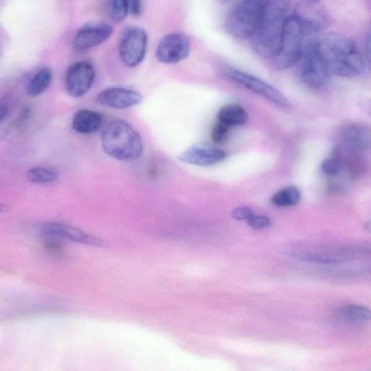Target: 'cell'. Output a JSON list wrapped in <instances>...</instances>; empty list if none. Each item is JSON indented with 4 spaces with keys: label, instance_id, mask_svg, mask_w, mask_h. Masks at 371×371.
Returning <instances> with one entry per match:
<instances>
[{
    "label": "cell",
    "instance_id": "6da1fadb",
    "mask_svg": "<svg viewBox=\"0 0 371 371\" xmlns=\"http://www.w3.org/2000/svg\"><path fill=\"white\" fill-rule=\"evenodd\" d=\"M318 43L330 74L353 78L364 72L363 56L355 42L348 38L329 32Z\"/></svg>",
    "mask_w": 371,
    "mask_h": 371
},
{
    "label": "cell",
    "instance_id": "7a4b0ae2",
    "mask_svg": "<svg viewBox=\"0 0 371 371\" xmlns=\"http://www.w3.org/2000/svg\"><path fill=\"white\" fill-rule=\"evenodd\" d=\"M288 11L286 3L266 2L260 23L250 38L253 49L261 56L272 59L277 53Z\"/></svg>",
    "mask_w": 371,
    "mask_h": 371
},
{
    "label": "cell",
    "instance_id": "3957f363",
    "mask_svg": "<svg viewBox=\"0 0 371 371\" xmlns=\"http://www.w3.org/2000/svg\"><path fill=\"white\" fill-rule=\"evenodd\" d=\"M105 153L120 161H133L141 157L144 145L140 133L126 122L114 120L101 133Z\"/></svg>",
    "mask_w": 371,
    "mask_h": 371
},
{
    "label": "cell",
    "instance_id": "277c9868",
    "mask_svg": "<svg viewBox=\"0 0 371 371\" xmlns=\"http://www.w3.org/2000/svg\"><path fill=\"white\" fill-rule=\"evenodd\" d=\"M308 33L311 32L296 16L288 15L284 23L279 48L271 59L277 69H288L297 63L308 42L306 39Z\"/></svg>",
    "mask_w": 371,
    "mask_h": 371
},
{
    "label": "cell",
    "instance_id": "5b68a950",
    "mask_svg": "<svg viewBox=\"0 0 371 371\" xmlns=\"http://www.w3.org/2000/svg\"><path fill=\"white\" fill-rule=\"evenodd\" d=\"M299 76L306 86L318 89L324 85L330 76L318 40H309L297 62Z\"/></svg>",
    "mask_w": 371,
    "mask_h": 371
},
{
    "label": "cell",
    "instance_id": "8992f818",
    "mask_svg": "<svg viewBox=\"0 0 371 371\" xmlns=\"http://www.w3.org/2000/svg\"><path fill=\"white\" fill-rule=\"evenodd\" d=\"M266 2L242 1L234 6L227 17L226 28L239 39L251 38L256 30Z\"/></svg>",
    "mask_w": 371,
    "mask_h": 371
},
{
    "label": "cell",
    "instance_id": "52a82bcc",
    "mask_svg": "<svg viewBox=\"0 0 371 371\" xmlns=\"http://www.w3.org/2000/svg\"><path fill=\"white\" fill-rule=\"evenodd\" d=\"M226 75L240 85L254 92L283 109L291 108V104L280 91L268 83L240 70L229 69Z\"/></svg>",
    "mask_w": 371,
    "mask_h": 371
},
{
    "label": "cell",
    "instance_id": "ba28073f",
    "mask_svg": "<svg viewBox=\"0 0 371 371\" xmlns=\"http://www.w3.org/2000/svg\"><path fill=\"white\" fill-rule=\"evenodd\" d=\"M148 38L146 31L138 26H131L124 31L119 45V55L123 63L135 67L144 60Z\"/></svg>",
    "mask_w": 371,
    "mask_h": 371
},
{
    "label": "cell",
    "instance_id": "9c48e42d",
    "mask_svg": "<svg viewBox=\"0 0 371 371\" xmlns=\"http://www.w3.org/2000/svg\"><path fill=\"white\" fill-rule=\"evenodd\" d=\"M95 79L94 66L88 61L72 63L65 73V89L71 97L79 98L85 95L91 89Z\"/></svg>",
    "mask_w": 371,
    "mask_h": 371
},
{
    "label": "cell",
    "instance_id": "30bf717a",
    "mask_svg": "<svg viewBox=\"0 0 371 371\" xmlns=\"http://www.w3.org/2000/svg\"><path fill=\"white\" fill-rule=\"evenodd\" d=\"M40 230L46 238L69 240L97 247L107 246V243L104 240L67 224L54 222L45 223L41 225Z\"/></svg>",
    "mask_w": 371,
    "mask_h": 371
},
{
    "label": "cell",
    "instance_id": "8fae6325",
    "mask_svg": "<svg viewBox=\"0 0 371 371\" xmlns=\"http://www.w3.org/2000/svg\"><path fill=\"white\" fill-rule=\"evenodd\" d=\"M190 41L181 33L165 36L156 49L158 60L165 64H175L187 58L190 53Z\"/></svg>",
    "mask_w": 371,
    "mask_h": 371
},
{
    "label": "cell",
    "instance_id": "7c38bea8",
    "mask_svg": "<svg viewBox=\"0 0 371 371\" xmlns=\"http://www.w3.org/2000/svg\"><path fill=\"white\" fill-rule=\"evenodd\" d=\"M336 144L366 153L370 146V129L360 123L345 124L337 131Z\"/></svg>",
    "mask_w": 371,
    "mask_h": 371
},
{
    "label": "cell",
    "instance_id": "4fadbf2b",
    "mask_svg": "<svg viewBox=\"0 0 371 371\" xmlns=\"http://www.w3.org/2000/svg\"><path fill=\"white\" fill-rule=\"evenodd\" d=\"M142 99V94L138 91L123 88L106 89L97 97L99 104L116 110H124L138 106Z\"/></svg>",
    "mask_w": 371,
    "mask_h": 371
},
{
    "label": "cell",
    "instance_id": "5bb4252c",
    "mask_svg": "<svg viewBox=\"0 0 371 371\" xmlns=\"http://www.w3.org/2000/svg\"><path fill=\"white\" fill-rule=\"evenodd\" d=\"M293 15L311 33L322 31L329 24L328 15L319 3L313 1L297 3Z\"/></svg>",
    "mask_w": 371,
    "mask_h": 371
},
{
    "label": "cell",
    "instance_id": "9a60e30c",
    "mask_svg": "<svg viewBox=\"0 0 371 371\" xmlns=\"http://www.w3.org/2000/svg\"><path fill=\"white\" fill-rule=\"evenodd\" d=\"M226 154L222 149L208 146H192L183 151L179 160L186 164L208 167L225 160Z\"/></svg>",
    "mask_w": 371,
    "mask_h": 371
},
{
    "label": "cell",
    "instance_id": "2e32d148",
    "mask_svg": "<svg viewBox=\"0 0 371 371\" xmlns=\"http://www.w3.org/2000/svg\"><path fill=\"white\" fill-rule=\"evenodd\" d=\"M113 33V27L108 24H86L77 31L74 45L79 50L88 49L106 42Z\"/></svg>",
    "mask_w": 371,
    "mask_h": 371
},
{
    "label": "cell",
    "instance_id": "e0dca14e",
    "mask_svg": "<svg viewBox=\"0 0 371 371\" xmlns=\"http://www.w3.org/2000/svg\"><path fill=\"white\" fill-rule=\"evenodd\" d=\"M103 124V116L99 113L81 109L74 115L72 127L81 134H90L97 131Z\"/></svg>",
    "mask_w": 371,
    "mask_h": 371
},
{
    "label": "cell",
    "instance_id": "ac0fdd59",
    "mask_svg": "<svg viewBox=\"0 0 371 371\" xmlns=\"http://www.w3.org/2000/svg\"><path fill=\"white\" fill-rule=\"evenodd\" d=\"M247 119V111L238 105H226L219 110L217 113V122H220L229 128L243 125Z\"/></svg>",
    "mask_w": 371,
    "mask_h": 371
},
{
    "label": "cell",
    "instance_id": "d6986e66",
    "mask_svg": "<svg viewBox=\"0 0 371 371\" xmlns=\"http://www.w3.org/2000/svg\"><path fill=\"white\" fill-rule=\"evenodd\" d=\"M337 317L344 323L349 324H361L370 319V311L363 306H348L337 311Z\"/></svg>",
    "mask_w": 371,
    "mask_h": 371
},
{
    "label": "cell",
    "instance_id": "ffe728a7",
    "mask_svg": "<svg viewBox=\"0 0 371 371\" xmlns=\"http://www.w3.org/2000/svg\"><path fill=\"white\" fill-rule=\"evenodd\" d=\"M53 76V72L49 67H43L39 70L28 84V94L31 97H38L42 94L51 84Z\"/></svg>",
    "mask_w": 371,
    "mask_h": 371
},
{
    "label": "cell",
    "instance_id": "44dd1931",
    "mask_svg": "<svg viewBox=\"0 0 371 371\" xmlns=\"http://www.w3.org/2000/svg\"><path fill=\"white\" fill-rule=\"evenodd\" d=\"M301 198V192L295 187H288L277 192L272 197V204L279 208L297 206Z\"/></svg>",
    "mask_w": 371,
    "mask_h": 371
},
{
    "label": "cell",
    "instance_id": "7402d4cb",
    "mask_svg": "<svg viewBox=\"0 0 371 371\" xmlns=\"http://www.w3.org/2000/svg\"><path fill=\"white\" fill-rule=\"evenodd\" d=\"M58 174L50 168L36 167H33L27 172L28 179L35 183H48L57 180Z\"/></svg>",
    "mask_w": 371,
    "mask_h": 371
},
{
    "label": "cell",
    "instance_id": "603a6c76",
    "mask_svg": "<svg viewBox=\"0 0 371 371\" xmlns=\"http://www.w3.org/2000/svg\"><path fill=\"white\" fill-rule=\"evenodd\" d=\"M108 8L111 19L115 22H123L129 13L126 0H112L108 2Z\"/></svg>",
    "mask_w": 371,
    "mask_h": 371
},
{
    "label": "cell",
    "instance_id": "cb8c5ba5",
    "mask_svg": "<svg viewBox=\"0 0 371 371\" xmlns=\"http://www.w3.org/2000/svg\"><path fill=\"white\" fill-rule=\"evenodd\" d=\"M231 128L220 123L217 122L214 126L212 133L211 138L216 144H224L228 139Z\"/></svg>",
    "mask_w": 371,
    "mask_h": 371
},
{
    "label": "cell",
    "instance_id": "d4e9b609",
    "mask_svg": "<svg viewBox=\"0 0 371 371\" xmlns=\"http://www.w3.org/2000/svg\"><path fill=\"white\" fill-rule=\"evenodd\" d=\"M272 222L268 217L264 215H253L248 220V225L254 229L261 230L271 226Z\"/></svg>",
    "mask_w": 371,
    "mask_h": 371
},
{
    "label": "cell",
    "instance_id": "484cf974",
    "mask_svg": "<svg viewBox=\"0 0 371 371\" xmlns=\"http://www.w3.org/2000/svg\"><path fill=\"white\" fill-rule=\"evenodd\" d=\"M322 170L324 173L332 176L338 175L340 172L338 164L331 156L323 161Z\"/></svg>",
    "mask_w": 371,
    "mask_h": 371
},
{
    "label": "cell",
    "instance_id": "4316f807",
    "mask_svg": "<svg viewBox=\"0 0 371 371\" xmlns=\"http://www.w3.org/2000/svg\"><path fill=\"white\" fill-rule=\"evenodd\" d=\"M253 215L252 210L245 206L238 207L232 211L233 218L238 221H248Z\"/></svg>",
    "mask_w": 371,
    "mask_h": 371
},
{
    "label": "cell",
    "instance_id": "83f0119b",
    "mask_svg": "<svg viewBox=\"0 0 371 371\" xmlns=\"http://www.w3.org/2000/svg\"><path fill=\"white\" fill-rule=\"evenodd\" d=\"M129 13L133 16L138 17L142 13V5L138 0H130L128 1Z\"/></svg>",
    "mask_w": 371,
    "mask_h": 371
},
{
    "label": "cell",
    "instance_id": "f1b7e54d",
    "mask_svg": "<svg viewBox=\"0 0 371 371\" xmlns=\"http://www.w3.org/2000/svg\"><path fill=\"white\" fill-rule=\"evenodd\" d=\"M9 109L6 105H0V124H1L8 116Z\"/></svg>",
    "mask_w": 371,
    "mask_h": 371
},
{
    "label": "cell",
    "instance_id": "f546056e",
    "mask_svg": "<svg viewBox=\"0 0 371 371\" xmlns=\"http://www.w3.org/2000/svg\"><path fill=\"white\" fill-rule=\"evenodd\" d=\"M8 211V207L3 204H0V213H6Z\"/></svg>",
    "mask_w": 371,
    "mask_h": 371
}]
</instances>
